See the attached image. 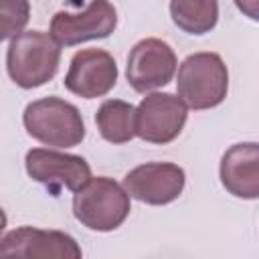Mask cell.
<instances>
[{
  "mask_svg": "<svg viewBox=\"0 0 259 259\" xmlns=\"http://www.w3.org/2000/svg\"><path fill=\"white\" fill-rule=\"evenodd\" d=\"M130 210V194L107 176H91L73 196V214L89 231H115L123 225Z\"/></svg>",
  "mask_w": 259,
  "mask_h": 259,
  "instance_id": "7a4b0ae2",
  "label": "cell"
},
{
  "mask_svg": "<svg viewBox=\"0 0 259 259\" xmlns=\"http://www.w3.org/2000/svg\"><path fill=\"white\" fill-rule=\"evenodd\" d=\"M61 61V45L42 30H22L12 36L6 51V71L22 89L49 83Z\"/></svg>",
  "mask_w": 259,
  "mask_h": 259,
  "instance_id": "6da1fadb",
  "label": "cell"
},
{
  "mask_svg": "<svg viewBox=\"0 0 259 259\" xmlns=\"http://www.w3.org/2000/svg\"><path fill=\"white\" fill-rule=\"evenodd\" d=\"M176 91L190 109H210L221 105L229 91V71L221 55H188L178 67Z\"/></svg>",
  "mask_w": 259,
  "mask_h": 259,
  "instance_id": "277c9868",
  "label": "cell"
},
{
  "mask_svg": "<svg viewBox=\"0 0 259 259\" xmlns=\"http://www.w3.org/2000/svg\"><path fill=\"white\" fill-rule=\"evenodd\" d=\"M117 26V10L109 0H91L81 12L59 10L51 18V36L63 47L109 36Z\"/></svg>",
  "mask_w": 259,
  "mask_h": 259,
  "instance_id": "52a82bcc",
  "label": "cell"
},
{
  "mask_svg": "<svg viewBox=\"0 0 259 259\" xmlns=\"http://www.w3.org/2000/svg\"><path fill=\"white\" fill-rule=\"evenodd\" d=\"M188 107L174 93H148L136 107V136L150 144H170L186 123Z\"/></svg>",
  "mask_w": 259,
  "mask_h": 259,
  "instance_id": "ba28073f",
  "label": "cell"
},
{
  "mask_svg": "<svg viewBox=\"0 0 259 259\" xmlns=\"http://www.w3.org/2000/svg\"><path fill=\"white\" fill-rule=\"evenodd\" d=\"M63 83L71 93L83 99L103 97L117 83L115 59L103 49L77 51L69 63V71Z\"/></svg>",
  "mask_w": 259,
  "mask_h": 259,
  "instance_id": "8fae6325",
  "label": "cell"
},
{
  "mask_svg": "<svg viewBox=\"0 0 259 259\" xmlns=\"http://www.w3.org/2000/svg\"><path fill=\"white\" fill-rule=\"evenodd\" d=\"M186 184V174L172 162H146L130 170L123 178V188L130 198L162 206L174 202Z\"/></svg>",
  "mask_w": 259,
  "mask_h": 259,
  "instance_id": "9c48e42d",
  "label": "cell"
},
{
  "mask_svg": "<svg viewBox=\"0 0 259 259\" xmlns=\"http://www.w3.org/2000/svg\"><path fill=\"white\" fill-rule=\"evenodd\" d=\"M221 182L229 194L255 200L259 196V146L241 142L231 146L221 158Z\"/></svg>",
  "mask_w": 259,
  "mask_h": 259,
  "instance_id": "7c38bea8",
  "label": "cell"
},
{
  "mask_svg": "<svg viewBox=\"0 0 259 259\" xmlns=\"http://www.w3.org/2000/svg\"><path fill=\"white\" fill-rule=\"evenodd\" d=\"M6 221H8V219H6V212H4V208L0 206V233H2L4 227H6Z\"/></svg>",
  "mask_w": 259,
  "mask_h": 259,
  "instance_id": "e0dca14e",
  "label": "cell"
},
{
  "mask_svg": "<svg viewBox=\"0 0 259 259\" xmlns=\"http://www.w3.org/2000/svg\"><path fill=\"white\" fill-rule=\"evenodd\" d=\"M101 138L109 144H125L136 136V107L123 99H107L95 113Z\"/></svg>",
  "mask_w": 259,
  "mask_h": 259,
  "instance_id": "4fadbf2b",
  "label": "cell"
},
{
  "mask_svg": "<svg viewBox=\"0 0 259 259\" xmlns=\"http://www.w3.org/2000/svg\"><path fill=\"white\" fill-rule=\"evenodd\" d=\"M22 123L36 142L53 148H73L85 138L81 111L55 95L30 101L24 107Z\"/></svg>",
  "mask_w": 259,
  "mask_h": 259,
  "instance_id": "3957f363",
  "label": "cell"
},
{
  "mask_svg": "<svg viewBox=\"0 0 259 259\" xmlns=\"http://www.w3.org/2000/svg\"><path fill=\"white\" fill-rule=\"evenodd\" d=\"M235 4H237V8H239L245 16H249L251 20H257V18H259V10H257L259 0H235Z\"/></svg>",
  "mask_w": 259,
  "mask_h": 259,
  "instance_id": "2e32d148",
  "label": "cell"
},
{
  "mask_svg": "<svg viewBox=\"0 0 259 259\" xmlns=\"http://www.w3.org/2000/svg\"><path fill=\"white\" fill-rule=\"evenodd\" d=\"M178 67L174 49L156 36L142 38L127 55L125 77L134 91L148 93L172 81Z\"/></svg>",
  "mask_w": 259,
  "mask_h": 259,
  "instance_id": "8992f818",
  "label": "cell"
},
{
  "mask_svg": "<svg viewBox=\"0 0 259 259\" xmlns=\"http://www.w3.org/2000/svg\"><path fill=\"white\" fill-rule=\"evenodd\" d=\"M83 251L79 243L63 231H45L36 227H18L0 237L2 257H26V259H81Z\"/></svg>",
  "mask_w": 259,
  "mask_h": 259,
  "instance_id": "30bf717a",
  "label": "cell"
},
{
  "mask_svg": "<svg viewBox=\"0 0 259 259\" xmlns=\"http://www.w3.org/2000/svg\"><path fill=\"white\" fill-rule=\"evenodd\" d=\"M30 18L28 0H0V42L24 30Z\"/></svg>",
  "mask_w": 259,
  "mask_h": 259,
  "instance_id": "9a60e30c",
  "label": "cell"
},
{
  "mask_svg": "<svg viewBox=\"0 0 259 259\" xmlns=\"http://www.w3.org/2000/svg\"><path fill=\"white\" fill-rule=\"evenodd\" d=\"M26 174L49 188L53 196H59L63 188L77 192L89 178L91 166L83 156L67 154L49 148H32L24 156Z\"/></svg>",
  "mask_w": 259,
  "mask_h": 259,
  "instance_id": "5b68a950",
  "label": "cell"
},
{
  "mask_svg": "<svg viewBox=\"0 0 259 259\" xmlns=\"http://www.w3.org/2000/svg\"><path fill=\"white\" fill-rule=\"evenodd\" d=\"M174 24L188 34H206L219 22V0H170Z\"/></svg>",
  "mask_w": 259,
  "mask_h": 259,
  "instance_id": "5bb4252c",
  "label": "cell"
}]
</instances>
